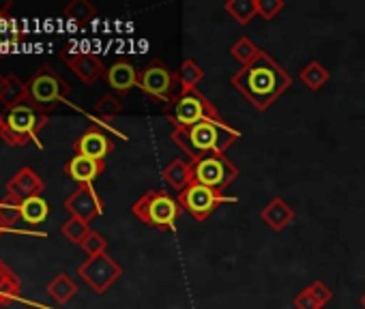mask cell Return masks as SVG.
I'll list each match as a JSON object with an SVG mask.
<instances>
[{"mask_svg": "<svg viewBox=\"0 0 365 309\" xmlns=\"http://www.w3.org/2000/svg\"><path fill=\"white\" fill-rule=\"evenodd\" d=\"M63 234L71 241V243H76V245H82V241L93 232L91 230V226L86 224V221H82V219H78V217H71L63 228Z\"/></svg>", "mask_w": 365, "mask_h": 309, "instance_id": "4316f807", "label": "cell"}, {"mask_svg": "<svg viewBox=\"0 0 365 309\" xmlns=\"http://www.w3.org/2000/svg\"><path fill=\"white\" fill-rule=\"evenodd\" d=\"M48 215H50V206L41 196L29 198L20 204V217L26 224H41V221H46Z\"/></svg>", "mask_w": 365, "mask_h": 309, "instance_id": "603a6c76", "label": "cell"}, {"mask_svg": "<svg viewBox=\"0 0 365 309\" xmlns=\"http://www.w3.org/2000/svg\"><path fill=\"white\" fill-rule=\"evenodd\" d=\"M224 11L237 24L247 26L254 18H258V0H226Z\"/></svg>", "mask_w": 365, "mask_h": 309, "instance_id": "44dd1931", "label": "cell"}, {"mask_svg": "<svg viewBox=\"0 0 365 309\" xmlns=\"http://www.w3.org/2000/svg\"><path fill=\"white\" fill-rule=\"evenodd\" d=\"M180 211L178 200H174L165 189H150L131 206V213L142 224L159 232H174Z\"/></svg>", "mask_w": 365, "mask_h": 309, "instance_id": "3957f363", "label": "cell"}, {"mask_svg": "<svg viewBox=\"0 0 365 309\" xmlns=\"http://www.w3.org/2000/svg\"><path fill=\"white\" fill-rule=\"evenodd\" d=\"M76 292H78V286H76V281L67 275V273H61V275H56L52 281H50V286H48V294L56 300V303H67V300H71L73 296H76Z\"/></svg>", "mask_w": 365, "mask_h": 309, "instance_id": "cb8c5ba5", "label": "cell"}, {"mask_svg": "<svg viewBox=\"0 0 365 309\" xmlns=\"http://www.w3.org/2000/svg\"><path fill=\"white\" fill-rule=\"evenodd\" d=\"M241 137V131L230 127L224 118H205L192 127H174L170 140L196 159L200 154H226V150Z\"/></svg>", "mask_w": 365, "mask_h": 309, "instance_id": "7a4b0ae2", "label": "cell"}, {"mask_svg": "<svg viewBox=\"0 0 365 309\" xmlns=\"http://www.w3.org/2000/svg\"><path fill=\"white\" fill-rule=\"evenodd\" d=\"M7 189H9V196L22 204L24 200L39 196L41 189H43V183H41V179H39L31 168H24V170H20V172L11 179V183L7 185Z\"/></svg>", "mask_w": 365, "mask_h": 309, "instance_id": "5bb4252c", "label": "cell"}, {"mask_svg": "<svg viewBox=\"0 0 365 309\" xmlns=\"http://www.w3.org/2000/svg\"><path fill=\"white\" fill-rule=\"evenodd\" d=\"M0 226H3V224H0Z\"/></svg>", "mask_w": 365, "mask_h": 309, "instance_id": "e575fe53", "label": "cell"}, {"mask_svg": "<svg viewBox=\"0 0 365 309\" xmlns=\"http://www.w3.org/2000/svg\"><path fill=\"white\" fill-rule=\"evenodd\" d=\"M31 93L29 86L18 78V75H3L0 78V103L5 108L14 110L24 103H29Z\"/></svg>", "mask_w": 365, "mask_h": 309, "instance_id": "ac0fdd59", "label": "cell"}, {"mask_svg": "<svg viewBox=\"0 0 365 309\" xmlns=\"http://www.w3.org/2000/svg\"><path fill=\"white\" fill-rule=\"evenodd\" d=\"M292 84L286 69L264 50L260 56L230 75V86L258 112H267Z\"/></svg>", "mask_w": 365, "mask_h": 309, "instance_id": "6da1fadb", "label": "cell"}, {"mask_svg": "<svg viewBox=\"0 0 365 309\" xmlns=\"http://www.w3.org/2000/svg\"><path fill=\"white\" fill-rule=\"evenodd\" d=\"M260 52H262V50H260L250 37H241V39H237V41L230 46V54H232V58H235L241 67L254 63V61L260 56Z\"/></svg>", "mask_w": 365, "mask_h": 309, "instance_id": "d4e9b609", "label": "cell"}, {"mask_svg": "<svg viewBox=\"0 0 365 309\" xmlns=\"http://www.w3.org/2000/svg\"><path fill=\"white\" fill-rule=\"evenodd\" d=\"M299 78H301V82H303L309 90L316 93V90H320V88L331 80V73H329V69H327L322 63L312 61V63H307V65L301 69Z\"/></svg>", "mask_w": 365, "mask_h": 309, "instance_id": "7402d4cb", "label": "cell"}, {"mask_svg": "<svg viewBox=\"0 0 365 309\" xmlns=\"http://www.w3.org/2000/svg\"><path fill=\"white\" fill-rule=\"evenodd\" d=\"M286 7V0H258V16L267 22L277 18Z\"/></svg>", "mask_w": 365, "mask_h": 309, "instance_id": "f546056e", "label": "cell"}, {"mask_svg": "<svg viewBox=\"0 0 365 309\" xmlns=\"http://www.w3.org/2000/svg\"><path fill=\"white\" fill-rule=\"evenodd\" d=\"M163 181L165 185H170L172 189H176L178 194L182 189H187L194 183V170L192 164H187L185 159H174L163 168Z\"/></svg>", "mask_w": 365, "mask_h": 309, "instance_id": "d6986e66", "label": "cell"}, {"mask_svg": "<svg viewBox=\"0 0 365 309\" xmlns=\"http://www.w3.org/2000/svg\"><path fill=\"white\" fill-rule=\"evenodd\" d=\"M194 170V183L213 187V189H226L237 177L239 168L226 157V154H200L196 159H190Z\"/></svg>", "mask_w": 365, "mask_h": 309, "instance_id": "52a82bcc", "label": "cell"}, {"mask_svg": "<svg viewBox=\"0 0 365 309\" xmlns=\"http://www.w3.org/2000/svg\"><path fill=\"white\" fill-rule=\"evenodd\" d=\"M5 129V116H0V131Z\"/></svg>", "mask_w": 365, "mask_h": 309, "instance_id": "d6a6232c", "label": "cell"}, {"mask_svg": "<svg viewBox=\"0 0 365 309\" xmlns=\"http://www.w3.org/2000/svg\"><path fill=\"white\" fill-rule=\"evenodd\" d=\"M361 305H363V309H365V292H363V296H361Z\"/></svg>", "mask_w": 365, "mask_h": 309, "instance_id": "836d02e7", "label": "cell"}, {"mask_svg": "<svg viewBox=\"0 0 365 309\" xmlns=\"http://www.w3.org/2000/svg\"><path fill=\"white\" fill-rule=\"evenodd\" d=\"M205 80V69L194 61L185 58L178 69V84H180V95H187L192 90H198V84Z\"/></svg>", "mask_w": 365, "mask_h": 309, "instance_id": "ffe728a7", "label": "cell"}, {"mask_svg": "<svg viewBox=\"0 0 365 309\" xmlns=\"http://www.w3.org/2000/svg\"><path fill=\"white\" fill-rule=\"evenodd\" d=\"M65 18L73 20V22H91L93 18H97V9L88 3V0H73L65 7Z\"/></svg>", "mask_w": 365, "mask_h": 309, "instance_id": "484cf974", "label": "cell"}, {"mask_svg": "<svg viewBox=\"0 0 365 309\" xmlns=\"http://www.w3.org/2000/svg\"><path fill=\"white\" fill-rule=\"evenodd\" d=\"M106 170V162H97L91 157H82V154H76L71 157V162L67 164V174L80 183V185H93V181Z\"/></svg>", "mask_w": 365, "mask_h": 309, "instance_id": "e0dca14e", "label": "cell"}, {"mask_svg": "<svg viewBox=\"0 0 365 309\" xmlns=\"http://www.w3.org/2000/svg\"><path fill=\"white\" fill-rule=\"evenodd\" d=\"M176 200H178L180 209L190 213L198 224L207 221L222 204L239 202L237 196H228L222 189H213V187H207L200 183H192L187 189H182Z\"/></svg>", "mask_w": 365, "mask_h": 309, "instance_id": "5b68a950", "label": "cell"}, {"mask_svg": "<svg viewBox=\"0 0 365 309\" xmlns=\"http://www.w3.org/2000/svg\"><path fill=\"white\" fill-rule=\"evenodd\" d=\"M138 78L140 73L135 71V67L127 61H118L114 63L108 71H106V82L112 90L116 93H129L131 88L138 86Z\"/></svg>", "mask_w": 365, "mask_h": 309, "instance_id": "2e32d148", "label": "cell"}, {"mask_svg": "<svg viewBox=\"0 0 365 309\" xmlns=\"http://www.w3.org/2000/svg\"><path fill=\"white\" fill-rule=\"evenodd\" d=\"M80 247L84 249V253H86L88 258H95V256L106 253V249H108V241H106L99 232H91V234L82 241V245H80Z\"/></svg>", "mask_w": 365, "mask_h": 309, "instance_id": "f1b7e54d", "label": "cell"}, {"mask_svg": "<svg viewBox=\"0 0 365 309\" xmlns=\"http://www.w3.org/2000/svg\"><path fill=\"white\" fill-rule=\"evenodd\" d=\"M292 305H294V309H322V307L316 303V298L312 296V292H309L307 288H303V290L292 298Z\"/></svg>", "mask_w": 365, "mask_h": 309, "instance_id": "1f68e13d", "label": "cell"}, {"mask_svg": "<svg viewBox=\"0 0 365 309\" xmlns=\"http://www.w3.org/2000/svg\"><path fill=\"white\" fill-rule=\"evenodd\" d=\"M123 112V103L118 97L114 95H103L97 103H95V114L101 118H114Z\"/></svg>", "mask_w": 365, "mask_h": 309, "instance_id": "83f0119b", "label": "cell"}, {"mask_svg": "<svg viewBox=\"0 0 365 309\" xmlns=\"http://www.w3.org/2000/svg\"><path fill=\"white\" fill-rule=\"evenodd\" d=\"M78 275L97 292V294H103L110 290V286L123 275V266L110 258L108 253H101V256H95V258H88L80 268H78Z\"/></svg>", "mask_w": 365, "mask_h": 309, "instance_id": "30bf717a", "label": "cell"}, {"mask_svg": "<svg viewBox=\"0 0 365 309\" xmlns=\"http://www.w3.org/2000/svg\"><path fill=\"white\" fill-rule=\"evenodd\" d=\"M73 148H76V154H82V157H91V159L103 162L108 154H110V150L114 148V144L108 137V133H103L101 129L93 127V129L84 131L76 140Z\"/></svg>", "mask_w": 365, "mask_h": 309, "instance_id": "7c38bea8", "label": "cell"}, {"mask_svg": "<svg viewBox=\"0 0 365 309\" xmlns=\"http://www.w3.org/2000/svg\"><path fill=\"white\" fill-rule=\"evenodd\" d=\"M260 219L273 230V232H282L286 230L292 219H294V209L284 200V198H273L262 211H260Z\"/></svg>", "mask_w": 365, "mask_h": 309, "instance_id": "9a60e30c", "label": "cell"}, {"mask_svg": "<svg viewBox=\"0 0 365 309\" xmlns=\"http://www.w3.org/2000/svg\"><path fill=\"white\" fill-rule=\"evenodd\" d=\"M46 122V114H41L35 105L24 103L5 114V129L0 131V135L5 137L7 144L22 146L29 140H37V133Z\"/></svg>", "mask_w": 365, "mask_h": 309, "instance_id": "8992f818", "label": "cell"}, {"mask_svg": "<svg viewBox=\"0 0 365 309\" xmlns=\"http://www.w3.org/2000/svg\"><path fill=\"white\" fill-rule=\"evenodd\" d=\"M176 84H178V73H174L170 67H165L159 61L144 67L138 78V88L163 103H172V99L176 97L174 95Z\"/></svg>", "mask_w": 365, "mask_h": 309, "instance_id": "9c48e42d", "label": "cell"}, {"mask_svg": "<svg viewBox=\"0 0 365 309\" xmlns=\"http://www.w3.org/2000/svg\"><path fill=\"white\" fill-rule=\"evenodd\" d=\"M168 105L170 108L163 112V116L172 127H192L205 118H222L215 103L209 101L200 90H192L187 95L178 93Z\"/></svg>", "mask_w": 365, "mask_h": 309, "instance_id": "277c9868", "label": "cell"}, {"mask_svg": "<svg viewBox=\"0 0 365 309\" xmlns=\"http://www.w3.org/2000/svg\"><path fill=\"white\" fill-rule=\"evenodd\" d=\"M307 290L312 292V296L316 298V303H318L320 307H324V305H329V303L333 300V290H331L324 281H320V279L312 281V283L307 286Z\"/></svg>", "mask_w": 365, "mask_h": 309, "instance_id": "4dcf8cb0", "label": "cell"}, {"mask_svg": "<svg viewBox=\"0 0 365 309\" xmlns=\"http://www.w3.org/2000/svg\"><path fill=\"white\" fill-rule=\"evenodd\" d=\"M31 99L29 103H33L41 114L50 112L56 103L65 101L69 86L50 69V67H41V71L33 78L31 86H29Z\"/></svg>", "mask_w": 365, "mask_h": 309, "instance_id": "ba28073f", "label": "cell"}, {"mask_svg": "<svg viewBox=\"0 0 365 309\" xmlns=\"http://www.w3.org/2000/svg\"><path fill=\"white\" fill-rule=\"evenodd\" d=\"M65 209L71 213V217H78L86 224H91L97 215H101L103 202L97 196L93 185H80V189H76L67 200H65Z\"/></svg>", "mask_w": 365, "mask_h": 309, "instance_id": "8fae6325", "label": "cell"}, {"mask_svg": "<svg viewBox=\"0 0 365 309\" xmlns=\"http://www.w3.org/2000/svg\"><path fill=\"white\" fill-rule=\"evenodd\" d=\"M61 58H65V63L69 65V69L84 82V84H95L101 75H106V67L101 63L99 56L95 54H61Z\"/></svg>", "mask_w": 365, "mask_h": 309, "instance_id": "4fadbf2b", "label": "cell"}]
</instances>
